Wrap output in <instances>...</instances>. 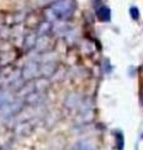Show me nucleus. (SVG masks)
<instances>
[{"mask_svg": "<svg viewBox=\"0 0 143 150\" xmlns=\"http://www.w3.org/2000/svg\"><path fill=\"white\" fill-rule=\"evenodd\" d=\"M73 1L72 0H58L53 5V11L56 18H68L73 11Z\"/></svg>", "mask_w": 143, "mask_h": 150, "instance_id": "f257e3e1", "label": "nucleus"}, {"mask_svg": "<svg viewBox=\"0 0 143 150\" xmlns=\"http://www.w3.org/2000/svg\"><path fill=\"white\" fill-rule=\"evenodd\" d=\"M97 16L99 20L102 21H108L111 19V10L107 6H101L97 9Z\"/></svg>", "mask_w": 143, "mask_h": 150, "instance_id": "f03ea898", "label": "nucleus"}, {"mask_svg": "<svg viewBox=\"0 0 143 150\" xmlns=\"http://www.w3.org/2000/svg\"><path fill=\"white\" fill-rule=\"evenodd\" d=\"M72 150H95V149L88 143H78L77 145H74Z\"/></svg>", "mask_w": 143, "mask_h": 150, "instance_id": "7ed1b4c3", "label": "nucleus"}, {"mask_svg": "<svg viewBox=\"0 0 143 150\" xmlns=\"http://www.w3.org/2000/svg\"><path fill=\"white\" fill-rule=\"evenodd\" d=\"M131 13L133 14V15H132L133 19H138V10H137L136 8H132V9H131Z\"/></svg>", "mask_w": 143, "mask_h": 150, "instance_id": "20e7f679", "label": "nucleus"}]
</instances>
